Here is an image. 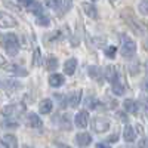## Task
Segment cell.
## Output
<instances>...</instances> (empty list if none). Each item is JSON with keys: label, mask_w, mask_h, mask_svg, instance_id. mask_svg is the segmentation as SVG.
I'll return each mask as SVG.
<instances>
[{"label": "cell", "mask_w": 148, "mask_h": 148, "mask_svg": "<svg viewBox=\"0 0 148 148\" xmlns=\"http://www.w3.org/2000/svg\"><path fill=\"white\" fill-rule=\"evenodd\" d=\"M89 123V114L88 111H80V113H77L76 116V126L80 127V129H84L86 126H88Z\"/></svg>", "instance_id": "cell-7"}, {"label": "cell", "mask_w": 148, "mask_h": 148, "mask_svg": "<svg viewBox=\"0 0 148 148\" xmlns=\"http://www.w3.org/2000/svg\"><path fill=\"white\" fill-rule=\"evenodd\" d=\"M22 111H25V105L24 104H16V105H8L2 110V114L6 117H12V116H16Z\"/></svg>", "instance_id": "cell-5"}, {"label": "cell", "mask_w": 148, "mask_h": 148, "mask_svg": "<svg viewBox=\"0 0 148 148\" xmlns=\"http://www.w3.org/2000/svg\"><path fill=\"white\" fill-rule=\"evenodd\" d=\"M92 129L98 133H104L110 129V121L107 119H102V117H96L92 121Z\"/></svg>", "instance_id": "cell-4"}, {"label": "cell", "mask_w": 148, "mask_h": 148, "mask_svg": "<svg viewBox=\"0 0 148 148\" xmlns=\"http://www.w3.org/2000/svg\"><path fill=\"white\" fill-rule=\"evenodd\" d=\"M119 116L121 117V120H123V121H126V116H125V114H123V113H119Z\"/></svg>", "instance_id": "cell-37"}, {"label": "cell", "mask_w": 148, "mask_h": 148, "mask_svg": "<svg viewBox=\"0 0 148 148\" xmlns=\"http://www.w3.org/2000/svg\"><path fill=\"white\" fill-rule=\"evenodd\" d=\"M121 16H123V19L127 22V25H129L135 33H136V34H144V33L147 31V27L142 24V21H139L136 16L132 14V10L126 9V10L121 14Z\"/></svg>", "instance_id": "cell-1"}, {"label": "cell", "mask_w": 148, "mask_h": 148, "mask_svg": "<svg viewBox=\"0 0 148 148\" xmlns=\"http://www.w3.org/2000/svg\"><path fill=\"white\" fill-rule=\"evenodd\" d=\"M145 111H147V116H148V105H145Z\"/></svg>", "instance_id": "cell-39"}, {"label": "cell", "mask_w": 148, "mask_h": 148, "mask_svg": "<svg viewBox=\"0 0 148 148\" xmlns=\"http://www.w3.org/2000/svg\"><path fill=\"white\" fill-rule=\"evenodd\" d=\"M2 142H3V145L6 148H18V139H16L15 135H10V133L9 135H5Z\"/></svg>", "instance_id": "cell-14"}, {"label": "cell", "mask_w": 148, "mask_h": 148, "mask_svg": "<svg viewBox=\"0 0 148 148\" xmlns=\"http://www.w3.org/2000/svg\"><path fill=\"white\" fill-rule=\"evenodd\" d=\"M123 107H125V110L127 111L129 114H136L138 108H139V105L135 102L133 99H126L125 102H123Z\"/></svg>", "instance_id": "cell-17"}, {"label": "cell", "mask_w": 148, "mask_h": 148, "mask_svg": "<svg viewBox=\"0 0 148 148\" xmlns=\"http://www.w3.org/2000/svg\"><path fill=\"white\" fill-rule=\"evenodd\" d=\"M27 123H28V126L33 127V129H40V127L43 126L42 119L37 116V114H34V113H30V114H28V117H27Z\"/></svg>", "instance_id": "cell-9"}, {"label": "cell", "mask_w": 148, "mask_h": 148, "mask_svg": "<svg viewBox=\"0 0 148 148\" xmlns=\"http://www.w3.org/2000/svg\"><path fill=\"white\" fill-rule=\"evenodd\" d=\"M113 92L116 95H123L125 93V86H123V83L119 80V77L113 82Z\"/></svg>", "instance_id": "cell-20"}, {"label": "cell", "mask_w": 148, "mask_h": 148, "mask_svg": "<svg viewBox=\"0 0 148 148\" xmlns=\"http://www.w3.org/2000/svg\"><path fill=\"white\" fill-rule=\"evenodd\" d=\"M19 3L24 5V6H31L34 3V0H19Z\"/></svg>", "instance_id": "cell-32"}, {"label": "cell", "mask_w": 148, "mask_h": 148, "mask_svg": "<svg viewBox=\"0 0 148 148\" xmlns=\"http://www.w3.org/2000/svg\"><path fill=\"white\" fill-rule=\"evenodd\" d=\"M89 76L92 77V79H95V80H98V82H101V73H99V68L98 67H89Z\"/></svg>", "instance_id": "cell-22"}, {"label": "cell", "mask_w": 148, "mask_h": 148, "mask_svg": "<svg viewBox=\"0 0 148 148\" xmlns=\"http://www.w3.org/2000/svg\"><path fill=\"white\" fill-rule=\"evenodd\" d=\"M3 126H6V127H12V129H15L16 126H18V123L16 121H3Z\"/></svg>", "instance_id": "cell-30"}, {"label": "cell", "mask_w": 148, "mask_h": 148, "mask_svg": "<svg viewBox=\"0 0 148 148\" xmlns=\"http://www.w3.org/2000/svg\"><path fill=\"white\" fill-rule=\"evenodd\" d=\"M96 148H111V147L107 145V144H104V142H101V144H98V145H96Z\"/></svg>", "instance_id": "cell-34"}, {"label": "cell", "mask_w": 148, "mask_h": 148, "mask_svg": "<svg viewBox=\"0 0 148 148\" xmlns=\"http://www.w3.org/2000/svg\"><path fill=\"white\" fill-rule=\"evenodd\" d=\"M129 71H130V74H133V76H135V74H138L139 73V64L135 62L133 65H129Z\"/></svg>", "instance_id": "cell-28"}, {"label": "cell", "mask_w": 148, "mask_h": 148, "mask_svg": "<svg viewBox=\"0 0 148 148\" xmlns=\"http://www.w3.org/2000/svg\"><path fill=\"white\" fill-rule=\"evenodd\" d=\"M3 47L6 49L8 55L10 56H15L19 51V43H18V39L15 34H8L5 36V40H3Z\"/></svg>", "instance_id": "cell-3"}, {"label": "cell", "mask_w": 148, "mask_h": 148, "mask_svg": "<svg viewBox=\"0 0 148 148\" xmlns=\"http://www.w3.org/2000/svg\"><path fill=\"white\" fill-rule=\"evenodd\" d=\"M33 62L36 65H40V51L39 49H36L34 51V58H33Z\"/></svg>", "instance_id": "cell-29"}, {"label": "cell", "mask_w": 148, "mask_h": 148, "mask_svg": "<svg viewBox=\"0 0 148 148\" xmlns=\"http://www.w3.org/2000/svg\"><path fill=\"white\" fill-rule=\"evenodd\" d=\"M104 74H105V79H107L108 82H111V83H113V82L119 77V74H117V71H116V68H114L113 65H107Z\"/></svg>", "instance_id": "cell-18"}, {"label": "cell", "mask_w": 148, "mask_h": 148, "mask_svg": "<svg viewBox=\"0 0 148 148\" xmlns=\"http://www.w3.org/2000/svg\"><path fill=\"white\" fill-rule=\"evenodd\" d=\"M6 64V59H5V56H2V55H0V67H2V65H5Z\"/></svg>", "instance_id": "cell-35"}, {"label": "cell", "mask_w": 148, "mask_h": 148, "mask_svg": "<svg viewBox=\"0 0 148 148\" xmlns=\"http://www.w3.org/2000/svg\"><path fill=\"white\" fill-rule=\"evenodd\" d=\"M5 86H6L8 89H12V90H14V89H19V88H21V84H19L18 82H12V80H9Z\"/></svg>", "instance_id": "cell-27"}, {"label": "cell", "mask_w": 148, "mask_h": 148, "mask_svg": "<svg viewBox=\"0 0 148 148\" xmlns=\"http://www.w3.org/2000/svg\"><path fill=\"white\" fill-rule=\"evenodd\" d=\"M37 22H39L40 25H45V27H47L49 24H51V21H49V18H47V16H45V15H40L39 18H37Z\"/></svg>", "instance_id": "cell-26"}, {"label": "cell", "mask_w": 148, "mask_h": 148, "mask_svg": "<svg viewBox=\"0 0 148 148\" xmlns=\"http://www.w3.org/2000/svg\"><path fill=\"white\" fill-rule=\"evenodd\" d=\"M76 68H77V59L76 58H70L65 61L64 64V73L68 74V76H73L76 73Z\"/></svg>", "instance_id": "cell-11"}, {"label": "cell", "mask_w": 148, "mask_h": 148, "mask_svg": "<svg viewBox=\"0 0 148 148\" xmlns=\"http://www.w3.org/2000/svg\"><path fill=\"white\" fill-rule=\"evenodd\" d=\"M135 52H136V45H135V42L130 39V37L121 36V47H120V53L125 56V58H132L135 55Z\"/></svg>", "instance_id": "cell-2"}, {"label": "cell", "mask_w": 148, "mask_h": 148, "mask_svg": "<svg viewBox=\"0 0 148 148\" xmlns=\"http://www.w3.org/2000/svg\"><path fill=\"white\" fill-rule=\"evenodd\" d=\"M56 148H70V147H68V145H58Z\"/></svg>", "instance_id": "cell-38"}, {"label": "cell", "mask_w": 148, "mask_h": 148, "mask_svg": "<svg viewBox=\"0 0 148 148\" xmlns=\"http://www.w3.org/2000/svg\"><path fill=\"white\" fill-rule=\"evenodd\" d=\"M86 102H88V107H89V108H95V107H96V101H93L92 98H88V99H86Z\"/></svg>", "instance_id": "cell-31"}, {"label": "cell", "mask_w": 148, "mask_h": 148, "mask_svg": "<svg viewBox=\"0 0 148 148\" xmlns=\"http://www.w3.org/2000/svg\"><path fill=\"white\" fill-rule=\"evenodd\" d=\"M82 9H83V12H84V14L88 15L89 18H96V16H98V12H96L95 5H92V3H89V2H83V3H82Z\"/></svg>", "instance_id": "cell-13"}, {"label": "cell", "mask_w": 148, "mask_h": 148, "mask_svg": "<svg viewBox=\"0 0 148 148\" xmlns=\"http://www.w3.org/2000/svg\"><path fill=\"white\" fill-rule=\"evenodd\" d=\"M123 138H125L126 142H133L135 138H136V132L132 126H126L125 127V132H123Z\"/></svg>", "instance_id": "cell-19"}, {"label": "cell", "mask_w": 148, "mask_h": 148, "mask_svg": "<svg viewBox=\"0 0 148 148\" xmlns=\"http://www.w3.org/2000/svg\"><path fill=\"white\" fill-rule=\"evenodd\" d=\"M53 108V104L51 99H42L40 104H39V111L42 114H49Z\"/></svg>", "instance_id": "cell-16"}, {"label": "cell", "mask_w": 148, "mask_h": 148, "mask_svg": "<svg viewBox=\"0 0 148 148\" xmlns=\"http://www.w3.org/2000/svg\"><path fill=\"white\" fill-rule=\"evenodd\" d=\"M139 12H141V15L147 16L148 15V0H142V2L139 3Z\"/></svg>", "instance_id": "cell-23"}, {"label": "cell", "mask_w": 148, "mask_h": 148, "mask_svg": "<svg viewBox=\"0 0 148 148\" xmlns=\"http://www.w3.org/2000/svg\"><path fill=\"white\" fill-rule=\"evenodd\" d=\"M110 141H111V142H114V141H117V135H113V136L110 138Z\"/></svg>", "instance_id": "cell-36"}, {"label": "cell", "mask_w": 148, "mask_h": 148, "mask_svg": "<svg viewBox=\"0 0 148 148\" xmlns=\"http://www.w3.org/2000/svg\"><path fill=\"white\" fill-rule=\"evenodd\" d=\"M95 2H96V0H95Z\"/></svg>", "instance_id": "cell-41"}, {"label": "cell", "mask_w": 148, "mask_h": 148, "mask_svg": "<svg viewBox=\"0 0 148 148\" xmlns=\"http://www.w3.org/2000/svg\"><path fill=\"white\" fill-rule=\"evenodd\" d=\"M31 12L33 14H37V16H40L43 15V10H42V6L39 3H36V5H31Z\"/></svg>", "instance_id": "cell-25"}, {"label": "cell", "mask_w": 148, "mask_h": 148, "mask_svg": "<svg viewBox=\"0 0 148 148\" xmlns=\"http://www.w3.org/2000/svg\"><path fill=\"white\" fill-rule=\"evenodd\" d=\"M24 148H31V147H24Z\"/></svg>", "instance_id": "cell-40"}, {"label": "cell", "mask_w": 148, "mask_h": 148, "mask_svg": "<svg viewBox=\"0 0 148 148\" xmlns=\"http://www.w3.org/2000/svg\"><path fill=\"white\" fill-rule=\"evenodd\" d=\"M5 70L8 73H10V74H14V76H27V74H28L27 70H24L22 67H19L16 64H9V65H6Z\"/></svg>", "instance_id": "cell-12"}, {"label": "cell", "mask_w": 148, "mask_h": 148, "mask_svg": "<svg viewBox=\"0 0 148 148\" xmlns=\"http://www.w3.org/2000/svg\"><path fill=\"white\" fill-rule=\"evenodd\" d=\"M116 53H117V47H116V46H108V47L105 49V55H107L108 58H114Z\"/></svg>", "instance_id": "cell-24"}, {"label": "cell", "mask_w": 148, "mask_h": 148, "mask_svg": "<svg viewBox=\"0 0 148 148\" xmlns=\"http://www.w3.org/2000/svg\"><path fill=\"white\" fill-rule=\"evenodd\" d=\"M139 148H148V141L142 138V139L139 141Z\"/></svg>", "instance_id": "cell-33"}, {"label": "cell", "mask_w": 148, "mask_h": 148, "mask_svg": "<svg viewBox=\"0 0 148 148\" xmlns=\"http://www.w3.org/2000/svg\"><path fill=\"white\" fill-rule=\"evenodd\" d=\"M76 142L80 147H88L92 142V136H90L88 132H80V133L76 135Z\"/></svg>", "instance_id": "cell-10"}, {"label": "cell", "mask_w": 148, "mask_h": 148, "mask_svg": "<svg viewBox=\"0 0 148 148\" xmlns=\"http://www.w3.org/2000/svg\"><path fill=\"white\" fill-rule=\"evenodd\" d=\"M15 25H16L15 18L12 15H9V14H6V12L0 10V27L2 28H12Z\"/></svg>", "instance_id": "cell-6"}, {"label": "cell", "mask_w": 148, "mask_h": 148, "mask_svg": "<svg viewBox=\"0 0 148 148\" xmlns=\"http://www.w3.org/2000/svg\"><path fill=\"white\" fill-rule=\"evenodd\" d=\"M64 76L62 74H59V73H55L52 74L51 77H49V84L52 86V88H59V86H62L64 84Z\"/></svg>", "instance_id": "cell-15"}, {"label": "cell", "mask_w": 148, "mask_h": 148, "mask_svg": "<svg viewBox=\"0 0 148 148\" xmlns=\"http://www.w3.org/2000/svg\"><path fill=\"white\" fill-rule=\"evenodd\" d=\"M46 68L51 70V71L58 68V59L55 56H47V59H46Z\"/></svg>", "instance_id": "cell-21"}, {"label": "cell", "mask_w": 148, "mask_h": 148, "mask_svg": "<svg viewBox=\"0 0 148 148\" xmlns=\"http://www.w3.org/2000/svg\"><path fill=\"white\" fill-rule=\"evenodd\" d=\"M80 99H82V90H74L68 95V99H67V104L71 107V108H76L79 104H80Z\"/></svg>", "instance_id": "cell-8"}]
</instances>
